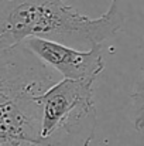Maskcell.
<instances>
[{
    "mask_svg": "<svg viewBox=\"0 0 144 146\" xmlns=\"http://www.w3.org/2000/svg\"><path fill=\"white\" fill-rule=\"evenodd\" d=\"M0 146H4V145H3V143H0Z\"/></svg>",
    "mask_w": 144,
    "mask_h": 146,
    "instance_id": "cell-5",
    "label": "cell"
},
{
    "mask_svg": "<svg viewBox=\"0 0 144 146\" xmlns=\"http://www.w3.org/2000/svg\"><path fill=\"white\" fill-rule=\"evenodd\" d=\"M92 85L62 78L36 97L43 108L40 146H89L96 123Z\"/></svg>",
    "mask_w": 144,
    "mask_h": 146,
    "instance_id": "cell-2",
    "label": "cell"
},
{
    "mask_svg": "<svg viewBox=\"0 0 144 146\" xmlns=\"http://www.w3.org/2000/svg\"><path fill=\"white\" fill-rule=\"evenodd\" d=\"M123 23L122 0H112L97 19L62 0H0V51L31 36L91 48L119 33Z\"/></svg>",
    "mask_w": 144,
    "mask_h": 146,
    "instance_id": "cell-1",
    "label": "cell"
},
{
    "mask_svg": "<svg viewBox=\"0 0 144 146\" xmlns=\"http://www.w3.org/2000/svg\"><path fill=\"white\" fill-rule=\"evenodd\" d=\"M55 72L24 43L0 51V105L44 92L58 81Z\"/></svg>",
    "mask_w": 144,
    "mask_h": 146,
    "instance_id": "cell-3",
    "label": "cell"
},
{
    "mask_svg": "<svg viewBox=\"0 0 144 146\" xmlns=\"http://www.w3.org/2000/svg\"><path fill=\"white\" fill-rule=\"evenodd\" d=\"M23 43L64 78L93 84L97 75L105 70L100 44L91 47L88 51H79L66 44L37 36L27 37Z\"/></svg>",
    "mask_w": 144,
    "mask_h": 146,
    "instance_id": "cell-4",
    "label": "cell"
},
{
    "mask_svg": "<svg viewBox=\"0 0 144 146\" xmlns=\"http://www.w3.org/2000/svg\"><path fill=\"white\" fill-rule=\"evenodd\" d=\"M16 146H21V145H16Z\"/></svg>",
    "mask_w": 144,
    "mask_h": 146,
    "instance_id": "cell-6",
    "label": "cell"
}]
</instances>
